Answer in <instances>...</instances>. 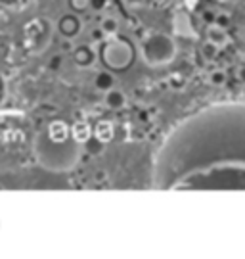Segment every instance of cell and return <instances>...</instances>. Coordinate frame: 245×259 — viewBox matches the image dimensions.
Masks as SVG:
<instances>
[{
	"label": "cell",
	"mask_w": 245,
	"mask_h": 259,
	"mask_svg": "<svg viewBox=\"0 0 245 259\" xmlns=\"http://www.w3.org/2000/svg\"><path fill=\"white\" fill-rule=\"evenodd\" d=\"M155 190H245V104H215L188 115L154 159Z\"/></svg>",
	"instance_id": "1"
},
{
	"label": "cell",
	"mask_w": 245,
	"mask_h": 259,
	"mask_svg": "<svg viewBox=\"0 0 245 259\" xmlns=\"http://www.w3.org/2000/svg\"><path fill=\"white\" fill-rule=\"evenodd\" d=\"M81 146L82 144H79L73 137L67 140H54L46 133V129L36 133L33 140V152L38 165L56 173L69 171L79 163Z\"/></svg>",
	"instance_id": "2"
},
{
	"label": "cell",
	"mask_w": 245,
	"mask_h": 259,
	"mask_svg": "<svg viewBox=\"0 0 245 259\" xmlns=\"http://www.w3.org/2000/svg\"><path fill=\"white\" fill-rule=\"evenodd\" d=\"M178 52L176 40L167 33L161 31H152L148 33L140 45H138V54L142 58V62L152 67L167 65L174 60V56Z\"/></svg>",
	"instance_id": "3"
},
{
	"label": "cell",
	"mask_w": 245,
	"mask_h": 259,
	"mask_svg": "<svg viewBox=\"0 0 245 259\" xmlns=\"http://www.w3.org/2000/svg\"><path fill=\"white\" fill-rule=\"evenodd\" d=\"M54 35V23L48 18L31 19L25 27V47L33 56L42 54Z\"/></svg>",
	"instance_id": "4"
},
{
	"label": "cell",
	"mask_w": 245,
	"mask_h": 259,
	"mask_svg": "<svg viewBox=\"0 0 245 259\" xmlns=\"http://www.w3.org/2000/svg\"><path fill=\"white\" fill-rule=\"evenodd\" d=\"M102 58L109 69L113 71H123L134 60V48L128 45L123 38H115V40H108L106 47L102 50Z\"/></svg>",
	"instance_id": "5"
},
{
	"label": "cell",
	"mask_w": 245,
	"mask_h": 259,
	"mask_svg": "<svg viewBox=\"0 0 245 259\" xmlns=\"http://www.w3.org/2000/svg\"><path fill=\"white\" fill-rule=\"evenodd\" d=\"M56 27H58V31L65 38H75L81 33V19L77 18L75 14H65V16H62V18L58 19Z\"/></svg>",
	"instance_id": "6"
},
{
	"label": "cell",
	"mask_w": 245,
	"mask_h": 259,
	"mask_svg": "<svg viewBox=\"0 0 245 259\" xmlns=\"http://www.w3.org/2000/svg\"><path fill=\"white\" fill-rule=\"evenodd\" d=\"M96 60H98V54H96V50L90 45H79V47L73 50V62L79 65V67L88 69V67H92V65L96 64Z\"/></svg>",
	"instance_id": "7"
},
{
	"label": "cell",
	"mask_w": 245,
	"mask_h": 259,
	"mask_svg": "<svg viewBox=\"0 0 245 259\" xmlns=\"http://www.w3.org/2000/svg\"><path fill=\"white\" fill-rule=\"evenodd\" d=\"M104 102L108 106L109 110L113 111H121L123 108H127V94L123 93L121 89L117 87H113V89H109L108 93H104Z\"/></svg>",
	"instance_id": "8"
},
{
	"label": "cell",
	"mask_w": 245,
	"mask_h": 259,
	"mask_svg": "<svg viewBox=\"0 0 245 259\" xmlns=\"http://www.w3.org/2000/svg\"><path fill=\"white\" fill-rule=\"evenodd\" d=\"M71 135L79 144H86V142L92 140V137H94V129L88 125V121L79 119L71 125Z\"/></svg>",
	"instance_id": "9"
},
{
	"label": "cell",
	"mask_w": 245,
	"mask_h": 259,
	"mask_svg": "<svg viewBox=\"0 0 245 259\" xmlns=\"http://www.w3.org/2000/svg\"><path fill=\"white\" fill-rule=\"evenodd\" d=\"M115 137V127H113V123L109 119H102L96 123V127H94V139L100 140L102 144H108L111 142Z\"/></svg>",
	"instance_id": "10"
},
{
	"label": "cell",
	"mask_w": 245,
	"mask_h": 259,
	"mask_svg": "<svg viewBox=\"0 0 245 259\" xmlns=\"http://www.w3.org/2000/svg\"><path fill=\"white\" fill-rule=\"evenodd\" d=\"M46 133H48V135H50L54 140H67V139H71V137H73L71 127H69L64 119L52 121V123L46 127Z\"/></svg>",
	"instance_id": "11"
},
{
	"label": "cell",
	"mask_w": 245,
	"mask_h": 259,
	"mask_svg": "<svg viewBox=\"0 0 245 259\" xmlns=\"http://www.w3.org/2000/svg\"><path fill=\"white\" fill-rule=\"evenodd\" d=\"M207 40H211L213 45H217V47L222 48L224 45H228L230 37H228L226 29L217 25V23H213V25L207 27Z\"/></svg>",
	"instance_id": "12"
},
{
	"label": "cell",
	"mask_w": 245,
	"mask_h": 259,
	"mask_svg": "<svg viewBox=\"0 0 245 259\" xmlns=\"http://www.w3.org/2000/svg\"><path fill=\"white\" fill-rule=\"evenodd\" d=\"M94 87H96V91H100V93H108L109 89H113L115 87V77L111 71H98L96 77H94Z\"/></svg>",
	"instance_id": "13"
},
{
	"label": "cell",
	"mask_w": 245,
	"mask_h": 259,
	"mask_svg": "<svg viewBox=\"0 0 245 259\" xmlns=\"http://www.w3.org/2000/svg\"><path fill=\"white\" fill-rule=\"evenodd\" d=\"M100 31L104 33V37H106V38L117 37V33H119V19L113 18V16H106V18L100 21Z\"/></svg>",
	"instance_id": "14"
},
{
	"label": "cell",
	"mask_w": 245,
	"mask_h": 259,
	"mask_svg": "<svg viewBox=\"0 0 245 259\" xmlns=\"http://www.w3.org/2000/svg\"><path fill=\"white\" fill-rule=\"evenodd\" d=\"M220 52V47H217V45H213L211 40H205L203 42V47H201V54L205 56V58H217V54Z\"/></svg>",
	"instance_id": "15"
},
{
	"label": "cell",
	"mask_w": 245,
	"mask_h": 259,
	"mask_svg": "<svg viewBox=\"0 0 245 259\" xmlns=\"http://www.w3.org/2000/svg\"><path fill=\"white\" fill-rule=\"evenodd\" d=\"M209 83L213 84V87H222V84L226 83V73H224L222 69H215V71H211Z\"/></svg>",
	"instance_id": "16"
},
{
	"label": "cell",
	"mask_w": 245,
	"mask_h": 259,
	"mask_svg": "<svg viewBox=\"0 0 245 259\" xmlns=\"http://www.w3.org/2000/svg\"><path fill=\"white\" fill-rule=\"evenodd\" d=\"M69 6H71L75 12L90 10V0H69Z\"/></svg>",
	"instance_id": "17"
},
{
	"label": "cell",
	"mask_w": 245,
	"mask_h": 259,
	"mask_svg": "<svg viewBox=\"0 0 245 259\" xmlns=\"http://www.w3.org/2000/svg\"><path fill=\"white\" fill-rule=\"evenodd\" d=\"M230 21H232V18H230V14H226V12L217 14V18H215V23H217V25H220V27H224V29L230 25Z\"/></svg>",
	"instance_id": "18"
},
{
	"label": "cell",
	"mask_w": 245,
	"mask_h": 259,
	"mask_svg": "<svg viewBox=\"0 0 245 259\" xmlns=\"http://www.w3.org/2000/svg\"><path fill=\"white\" fill-rule=\"evenodd\" d=\"M6 96H8V84H6V79H4V75L0 73V106L4 104Z\"/></svg>",
	"instance_id": "19"
},
{
	"label": "cell",
	"mask_w": 245,
	"mask_h": 259,
	"mask_svg": "<svg viewBox=\"0 0 245 259\" xmlns=\"http://www.w3.org/2000/svg\"><path fill=\"white\" fill-rule=\"evenodd\" d=\"M109 4V0H90V10L94 12H102V10H106Z\"/></svg>",
	"instance_id": "20"
},
{
	"label": "cell",
	"mask_w": 245,
	"mask_h": 259,
	"mask_svg": "<svg viewBox=\"0 0 245 259\" xmlns=\"http://www.w3.org/2000/svg\"><path fill=\"white\" fill-rule=\"evenodd\" d=\"M62 60H64V58H62V54H58V56H54V58H52V60H50V67H52V69H58V67H60V65H62Z\"/></svg>",
	"instance_id": "21"
},
{
	"label": "cell",
	"mask_w": 245,
	"mask_h": 259,
	"mask_svg": "<svg viewBox=\"0 0 245 259\" xmlns=\"http://www.w3.org/2000/svg\"><path fill=\"white\" fill-rule=\"evenodd\" d=\"M4 6H8V8H16V6H19V2L21 0H0Z\"/></svg>",
	"instance_id": "22"
},
{
	"label": "cell",
	"mask_w": 245,
	"mask_h": 259,
	"mask_svg": "<svg viewBox=\"0 0 245 259\" xmlns=\"http://www.w3.org/2000/svg\"><path fill=\"white\" fill-rule=\"evenodd\" d=\"M237 79H239V83H243L245 84V64L237 69Z\"/></svg>",
	"instance_id": "23"
},
{
	"label": "cell",
	"mask_w": 245,
	"mask_h": 259,
	"mask_svg": "<svg viewBox=\"0 0 245 259\" xmlns=\"http://www.w3.org/2000/svg\"><path fill=\"white\" fill-rule=\"evenodd\" d=\"M243 38H245V29H243Z\"/></svg>",
	"instance_id": "24"
}]
</instances>
